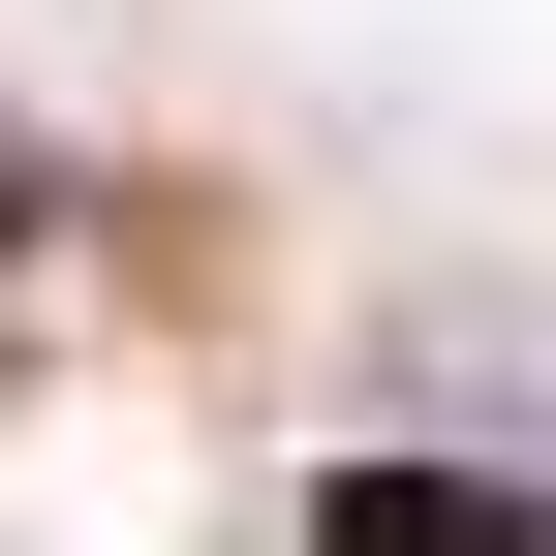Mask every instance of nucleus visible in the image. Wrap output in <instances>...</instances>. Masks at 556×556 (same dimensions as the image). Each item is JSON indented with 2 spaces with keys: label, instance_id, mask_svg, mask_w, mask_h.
Masks as SVG:
<instances>
[{
  "label": "nucleus",
  "instance_id": "obj_1",
  "mask_svg": "<svg viewBox=\"0 0 556 556\" xmlns=\"http://www.w3.org/2000/svg\"><path fill=\"white\" fill-rule=\"evenodd\" d=\"M309 556H556V464H340Z\"/></svg>",
  "mask_w": 556,
  "mask_h": 556
},
{
  "label": "nucleus",
  "instance_id": "obj_2",
  "mask_svg": "<svg viewBox=\"0 0 556 556\" xmlns=\"http://www.w3.org/2000/svg\"><path fill=\"white\" fill-rule=\"evenodd\" d=\"M31 217H62V186H31V155H0V248H31Z\"/></svg>",
  "mask_w": 556,
  "mask_h": 556
}]
</instances>
